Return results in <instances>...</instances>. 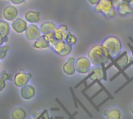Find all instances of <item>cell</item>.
I'll return each instance as SVG.
<instances>
[{
    "instance_id": "6da1fadb",
    "label": "cell",
    "mask_w": 133,
    "mask_h": 119,
    "mask_svg": "<svg viewBox=\"0 0 133 119\" xmlns=\"http://www.w3.org/2000/svg\"><path fill=\"white\" fill-rule=\"evenodd\" d=\"M87 57L93 67L101 66V64L107 65L111 62V56L102 44H95L91 46L87 53Z\"/></svg>"
},
{
    "instance_id": "7a4b0ae2",
    "label": "cell",
    "mask_w": 133,
    "mask_h": 119,
    "mask_svg": "<svg viewBox=\"0 0 133 119\" xmlns=\"http://www.w3.org/2000/svg\"><path fill=\"white\" fill-rule=\"evenodd\" d=\"M102 46L108 50L112 57H116L121 53L122 49V43L116 36H108L102 42Z\"/></svg>"
},
{
    "instance_id": "3957f363",
    "label": "cell",
    "mask_w": 133,
    "mask_h": 119,
    "mask_svg": "<svg viewBox=\"0 0 133 119\" xmlns=\"http://www.w3.org/2000/svg\"><path fill=\"white\" fill-rule=\"evenodd\" d=\"M76 71L79 74H87L91 70L92 64L87 57H80L76 59Z\"/></svg>"
},
{
    "instance_id": "277c9868",
    "label": "cell",
    "mask_w": 133,
    "mask_h": 119,
    "mask_svg": "<svg viewBox=\"0 0 133 119\" xmlns=\"http://www.w3.org/2000/svg\"><path fill=\"white\" fill-rule=\"evenodd\" d=\"M115 8L112 0H100L99 2L94 6V11L98 13H101L105 17L108 14Z\"/></svg>"
},
{
    "instance_id": "5b68a950",
    "label": "cell",
    "mask_w": 133,
    "mask_h": 119,
    "mask_svg": "<svg viewBox=\"0 0 133 119\" xmlns=\"http://www.w3.org/2000/svg\"><path fill=\"white\" fill-rule=\"evenodd\" d=\"M31 77H32L31 74L21 70L17 74H16L15 76L13 77V80H12L13 84L17 88H22L28 84Z\"/></svg>"
},
{
    "instance_id": "8992f818",
    "label": "cell",
    "mask_w": 133,
    "mask_h": 119,
    "mask_svg": "<svg viewBox=\"0 0 133 119\" xmlns=\"http://www.w3.org/2000/svg\"><path fill=\"white\" fill-rule=\"evenodd\" d=\"M42 36L40 27L37 26V24H32L30 23L29 26H27L26 29L25 31V36L29 41H35L39 37Z\"/></svg>"
},
{
    "instance_id": "52a82bcc",
    "label": "cell",
    "mask_w": 133,
    "mask_h": 119,
    "mask_svg": "<svg viewBox=\"0 0 133 119\" xmlns=\"http://www.w3.org/2000/svg\"><path fill=\"white\" fill-rule=\"evenodd\" d=\"M18 9L14 5H6L2 11L3 19L8 22H12L18 16Z\"/></svg>"
},
{
    "instance_id": "ba28073f",
    "label": "cell",
    "mask_w": 133,
    "mask_h": 119,
    "mask_svg": "<svg viewBox=\"0 0 133 119\" xmlns=\"http://www.w3.org/2000/svg\"><path fill=\"white\" fill-rule=\"evenodd\" d=\"M10 26L12 29L17 34H22L25 33L27 27V22L21 18L16 17L14 20L11 22Z\"/></svg>"
},
{
    "instance_id": "9c48e42d",
    "label": "cell",
    "mask_w": 133,
    "mask_h": 119,
    "mask_svg": "<svg viewBox=\"0 0 133 119\" xmlns=\"http://www.w3.org/2000/svg\"><path fill=\"white\" fill-rule=\"evenodd\" d=\"M75 64L76 59L74 57H69L68 60L65 62L62 66V71L66 76L72 77L76 73Z\"/></svg>"
},
{
    "instance_id": "30bf717a",
    "label": "cell",
    "mask_w": 133,
    "mask_h": 119,
    "mask_svg": "<svg viewBox=\"0 0 133 119\" xmlns=\"http://www.w3.org/2000/svg\"><path fill=\"white\" fill-rule=\"evenodd\" d=\"M20 96L23 100L29 101L32 99L36 94V90L34 86L30 84H26L25 86L20 88Z\"/></svg>"
},
{
    "instance_id": "8fae6325",
    "label": "cell",
    "mask_w": 133,
    "mask_h": 119,
    "mask_svg": "<svg viewBox=\"0 0 133 119\" xmlns=\"http://www.w3.org/2000/svg\"><path fill=\"white\" fill-rule=\"evenodd\" d=\"M118 14L121 16H126L133 13V8L131 6L130 3L125 2H121L117 6Z\"/></svg>"
},
{
    "instance_id": "7c38bea8",
    "label": "cell",
    "mask_w": 133,
    "mask_h": 119,
    "mask_svg": "<svg viewBox=\"0 0 133 119\" xmlns=\"http://www.w3.org/2000/svg\"><path fill=\"white\" fill-rule=\"evenodd\" d=\"M24 18L27 22L32 24H37L41 20V15L40 12L37 11L30 10L26 12V14L24 15Z\"/></svg>"
},
{
    "instance_id": "4fadbf2b",
    "label": "cell",
    "mask_w": 133,
    "mask_h": 119,
    "mask_svg": "<svg viewBox=\"0 0 133 119\" xmlns=\"http://www.w3.org/2000/svg\"><path fill=\"white\" fill-rule=\"evenodd\" d=\"M103 116L106 119H120L122 118V112L118 108H111L105 110Z\"/></svg>"
},
{
    "instance_id": "5bb4252c",
    "label": "cell",
    "mask_w": 133,
    "mask_h": 119,
    "mask_svg": "<svg viewBox=\"0 0 133 119\" xmlns=\"http://www.w3.org/2000/svg\"><path fill=\"white\" fill-rule=\"evenodd\" d=\"M33 47L36 50H46L51 47L50 43L45 39V37L42 35L37 39L34 41Z\"/></svg>"
},
{
    "instance_id": "9a60e30c",
    "label": "cell",
    "mask_w": 133,
    "mask_h": 119,
    "mask_svg": "<svg viewBox=\"0 0 133 119\" xmlns=\"http://www.w3.org/2000/svg\"><path fill=\"white\" fill-rule=\"evenodd\" d=\"M51 45V48L52 49V50L57 53V54H60L63 50L65 47L66 45V42L65 40H57V39H54L50 43Z\"/></svg>"
},
{
    "instance_id": "2e32d148",
    "label": "cell",
    "mask_w": 133,
    "mask_h": 119,
    "mask_svg": "<svg viewBox=\"0 0 133 119\" xmlns=\"http://www.w3.org/2000/svg\"><path fill=\"white\" fill-rule=\"evenodd\" d=\"M69 30V28L66 25H60L55 28L54 30V36L55 39L57 40H64V36L67 31Z\"/></svg>"
},
{
    "instance_id": "e0dca14e",
    "label": "cell",
    "mask_w": 133,
    "mask_h": 119,
    "mask_svg": "<svg viewBox=\"0 0 133 119\" xmlns=\"http://www.w3.org/2000/svg\"><path fill=\"white\" fill-rule=\"evenodd\" d=\"M56 27L57 26L55 25V22H51V21H47V22H43L40 26V29H41L42 35H46L51 32H54Z\"/></svg>"
},
{
    "instance_id": "ac0fdd59",
    "label": "cell",
    "mask_w": 133,
    "mask_h": 119,
    "mask_svg": "<svg viewBox=\"0 0 133 119\" xmlns=\"http://www.w3.org/2000/svg\"><path fill=\"white\" fill-rule=\"evenodd\" d=\"M69 91H70L71 94H72V100H73V102H74V106H75V108H78V105H80V106L82 107V108L83 109V111L90 116V118H93L92 114H91V113L88 111V109L84 106V105L81 102V101H79V99L76 96L75 92H74V88L70 87V88H69Z\"/></svg>"
},
{
    "instance_id": "d6986e66",
    "label": "cell",
    "mask_w": 133,
    "mask_h": 119,
    "mask_svg": "<svg viewBox=\"0 0 133 119\" xmlns=\"http://www.w3.org/2000/svg\"><path fill=\"white\" fill-rule=\"evenodd\" d=\"M93 70V74L90 77V80L91 81H102L103 80V70L101 66H95L93 67V69H91Z\"/></svg>"
},
{
    "instance_id": "ffe728a7",
    "label": "cell",
    "mask_w": 133,
    "mask_h": 119,
    "mask_svg": "<svg viewBox=\"0 0 133 119\" xmlns=\"http://www.w3.org/2000/svg\"><path fill=\"white\" fill-rule=\"evenodd\" d=\"M10 117L12 119H24L26 117V113L23 108H16L12 111Z\"/></svg>"
},
{
    "instance_id": "44dd1931",
    "label": "cell",
    "mask_w": 133,
    "mask_h": 119,
    "mask_svg": "<svg viewBox=\"0 0 133 119\" xmlns=\"http://www.w3.org/2000/svg\"><path fill=\"white\" fill-rule=\"evenodd\" d=\"M10 32V25L6 20L0 21V33L4 36H8Z\"/></svg>"
},
{
    "instance_id": "7402d4cb",
    "label": "cell",
    "mask_w": 133,
    "mask_h": 119,
    "mask_svg": "<svg viewBox=\"0 0 133 119\" xmlns=\"http://www.w3.org/2000/svg\"><path fill=\"white\" fill-rule=\"evenodd\" d=\"M72 51V45L66 43V45H65V49L63 50V51L59 54V56H62V57H66L68 55H69Z\"/></svg>"
},
{
    "instance_id": "603a6c76",
    "label": "cell",
    "mask_w": 133,
    "mask_h": 119,
    "mask_svg": "<svg viewBox=\"0 0 133 119\" xmlns=\"http://www.w3.org/2000/svg\"><path fill=\"white\" fill-rule=\"evenodd\" d=\"M65 41L66 43H69V44H71V45L73 46V45H75L77 43V37L74 34H72V33H70L68 35V36L66 37V39H65Z\"/></svg>"
},
{
    "instance_id": "cb8c5ba5",
    "label": "cell",
    "mask_w": 133,
    "mask_h": 119,
    "mask_svg": "<svg viewBox=\"0 0 133 119\" xmlns=\"http://www.w3.org/2000/svg\"><path fill=\"white\" fill-rule=\"evenodd\" d=\"M81 93H82V94H83L85 96V98H86L88 100V101H89V102H90V104L93 105V107H94V108L96 109V111H97V112H100V108H99V107H98V106H97V105H96V104L94 102L93 99H92L90 97H89V96L87 95V94L86 93V91H84V90H82V91H81Z\"/></svg>"
},
{
    "instance_id": "d4e9b609",
    "label": "cell",
    "mask_w": 133,
    "mask_h": 119,
    "mask_svg": "<svg viewBox=\"0 0 133 119\" xmlns=\"http://www.w3.org/2000/svg\"><path fill=\"white\" fill-rule=\"evenodd\" d=\"M9 50V45H4V46H0V60L3 59L6 54L8 50Z\"/></svg>"
},
{
    "instance_id": "484cf974",
    "label": "cell",
    "mask_w": 133,
    "mask_h": 119,
    "mask_svg": "<svg viewBox=\"0 0 133 119\" xmlns=\"http://www.w3.org/2000/svg\"><path fill=\"white\" fill-rule=\"evenodd\" d=\"M55 101H56V102L58 104V105H59V106H60V107L62 108V110H63V111H64V112H65L66 114H67V115L69 116V118H74L73 115H72V114L69 112V110H68V109H67L65 107V105H63V104H62L61 101H60V100H59L58 98H55Z\"/></svg>"
},
{
    "instance_id": "4316f807",
    "label": "cell",
    "mask_w": 133,
    "mask_h": 119,
    "mask_svg": "<svg viewBox=\"0 0 133 119\" xmlns=\"http://www.w3.org/2000/svg\"><path fill=\"white\" fill-rule=\"evenodd\" d=\"M0 77H1L2 79H3L4 81H12V80H13L12 75L9 74H8V73L5 72V70L2 71V72L0 73Z\"/></svg>"
},
{
    "instance_id": "83f0119b",
    "label": "cell",
    "mask_w": 133,
    "mask_h": 119,
    "mask_svg": "<svg viewBox=\"0 0 133 119\" xmlns=\"http://www.w3.org/2000/svg\"><path fill=\"white\" fill-rule=\"evenodd\" d=\"M132 81H133V77H129V78L127 80V81H126V82H125V83L123 85H122V86H121V87H120L118 89H117V90L115 91V94H118L119 91H122L123 88H125V87H126V86H127L129 84H130V83H131Z\"/></svg>"
},
{
    "instance_id": "f1b7e54d",
    "label": "cell",
    "mask_w": 133,
    "mask_h": 119,
    "mask_svg": "<svg viewBox=\"0 0 133 119\" xmlns=\"http://www.w3.org/2000/svg\"><path fill=\"white\" fill-rule=\"evenodd\" d=\"M101 81H98V80H97V84H98L100 85V87H101V88H102V89L104 90V92H105V93H106V94H108V97H109V98H111V100H112V99H114V98H113V97L111 96V93H110V92H109V91H108L107 90V88H105V87H104V85L102 84V83H101Z\"/></svg>"
},
{
    "instance_id": "f546056e",
    "label": "cell",
    "mask_w": 133,
    "mask_h": 119,
    "mask_svg": "<svg viewBox=\"0 0 133 119\" xmlns=\"http://www.w3.org/2000/svg\"><path fill=\"white\" fill-rule=\"evenodd\" d=\"M49 118V115H48V111L47 109H44L42 112L40 113V115L37 117V118Z\"/></svg>"
},
{
    "instance_id": "4dcf8cb0",
    "label": "cell",
    "mask_w": 133,
    "mask_h": 119,
    "mask_svg": "<svg viewBox=\"0 0 133 119\" xmlns=\"http://www.w3.org/2000/svg\"><path fill=\"white\" fill-rule=\"evenodd\" d=\"M43 36L45 37V39H46L49 43H51L52 40L55 39V36H54V32H51V33H48V34H46V35H43Z\"/></svg>"
},
{
    "instance_id": "1f68e13d",
    "label": "cell",
    "mask_w": 133,
    "mask_h": 119,
    "mask_svg": "<svg viewBox=\"0 0 133 119\" xmlns=\"http://www.w3.org/2000/svg\"><path fill=\"white\" fill-rule=\"evenodd\" d=\"M12 5H22L26 0H9Z\"/></svg>"
},
{
    "instance_id": "d6a6232c",
    "label": "cell",
    "mask_w": 133,
    "mask_h": 119,
    "mask_svg": "<svg viewBox=\"0 0 133 119\" xmlns=\"http://www.w3.org/2000/svg\"><path fill=\"white\" fill-rule=\"evenodd\" d=\"M101 66L102 70H103V76H104L103 81H106L108 80V78H107V70H106V67H105L106 65H105V64H101Z\"/></svg>"
},
{
    "instance_id": "836d02e7",
    "label": "cell",
    "mask_w": 133,
    "mask_h": 119,
    "mask_svg": "<svg viewBox=\"0 0 133 119\" xmlns=\"http://www.w3.org/2000/svg\"><path fill=\"white\" fill-rule=\"evenodd\" d=\"M8 41V36H4L0 33V46H2L3 43H6Z\"/></svg>"
},
{
    "instance_id": "e575fe53",
    "label": "cell",
    "mask_w": 133,
    "mask_h": 119,
    "mask_svg": "<svg viewBox=\"0 0 133 119\" xmlns=\"http://www.w3.org/2000/svg\"><path fill=\"white\" fill-rule=\"evenodd\" d=\"M5 88V81L0 77V92H2Z\"/></svg>"
},
{
    "instance_id": "d590c367",
    "label": "cell",
    "mask_w": 133,
    "mask_h": 119,
    "mask_svg": "<svg viewBox=\"0 0 133 119\" xmlns=\"http://www.w3.org/2000/svg\"><path fill=\"white\" fill-rule=\"evenodd\" d=\"M99 1H100V0H87L88 3H89L91 6H94V7L99 2Z\"/></svg>"
},
{
    "instance_id": "8d00e7d4",
    "label": "cell",
    "mask_w": 133,
    "mask_h": 119,
    "mask_svg": "<svg viewBox=\"0 0 133 119\" xmlns=\"http://www.w3.org/2000/svg\"><path fill=\"white\" fill-rule=\"evenodd\" d=\"M102 91H104V90H103L102 88H101V89H100V90H99V91H97V93H95V94H94L93 96H91L90 98H91L92 99H94V98H96L97 96H98V94H101V93Z\"/></svg>"
},
{
    "instance_id": "74e56055",
    "label": "cell",
    "mask_w": 133,
    "mask_h": 119,
    "mask_svg": "<svg viewBox=\"0 0 133 119\" xmlns=\"http://www.w3.org/2000/svg\"><path fill=\"white\" fill-rule=\"evenodd\" d=\"M110 99H111V98H110L109 97H108V98H107L106 99H104V101H102L101 103H100V104H99V105H98L97 106H98L99 108H100V107H101V106H102V105H103L104 104H105V103H106V102H107L108 101H109Z\"/></svg>"
},
{
    "instance_id": "f35d334b",
    "label": "cell",
    "mask_w": 133,
    "mask_h": 119,
    "mask_svg": "<svg viewBox=\"0 0 133 119\" xmlns=\"http://www.w3.org/2000/svg\"><path fill=\"white\" fill-rule=\"evenodd\" d=\"M129 111H130V112L132 113V115H133V103L131 105V106L129 108Z\"/></svg>"
},
{
    "instance_id": "ab89813d",
    "label": "cell",
    "mask_w": 133,
    "mask_h": 119,
    "mask_svg": "<svg viewBox=\"0 0 133 119\" xmlns=\"http://www.w3.org/2000/svg\"><path fill=\"white\" fill-rule=\"evenodd\" d=\"M122 2H128V3H132L133 2V0H122Z\"/></svg>"
},
{
    "instance_id": "60d3db41",
    "label": "cell",
    "mask_w": 133,
    "mask_h": 119,
    "mask_svg": "<svg viewBox=\"0 0 133 119\" xmlns=\"http://www.w3.org/2000/svg\"><path fill=\"white\" fill-rule=\"evenodd\" d=\"M51 112H53V111H57V112H58V111H59V108H51Z\"/></svg>"
},
{
    "instance_id": "b9f144b4",
    "label": "cell",
    "mask_w": 133,
    "mask_h": 119,
    "mask_svg": "<svg viewBox=\"0 0 133 119\" xmlns=\"http://www.w3.org/2000/svg\"><path fill=\"white\" fill-rule=\"evenodd\" d=\"M55 118H63V117H57V116H56V117H55Z\"/></svg>"
},
{
    "instance_id": "7bdbcfd3",
    "label": "cell",
    "mask_w": 133,
    "mask_h": 119,
    "mask_svg": "<svg viewBox=\"0 0 133 119\" xmlns=\"http://www.w3.org/2000/svg\"><path fill=\"white\" fill-rule=\"evenodd\" d=\"M77 114H78V112H76L72 115H73V117H75V115H77Z\"/></svg>"
},
{
    "instance_id": "ee69618b",
    "label": "cell",
    "mask_w": 133,
    "mask_h": 119,
    "mask_svg": "<svg viewBox=\"0 0 133 119\" xmlns=\"http://www.w3.org/2000/svg\"><path fill=\"white\" fill-rule=\"evenodd\" d=\"M3 1H8V0H3Z\"/></svg>"
},
{
    "instance_id": "f6af8a7d",
    "label": "cell",
    "mask_w": 133,
    "mask_h": 119,
    "mask_svg": "<svg viewBox=\"0 0 133 119\" xmlns=\"http://www.w3.org/2000/svg\"><path fill=\"white\" fill-rule=\"evenodd\" d=\"M0 67H1V62H0Z\"/></svg>"
}]
</instances>
